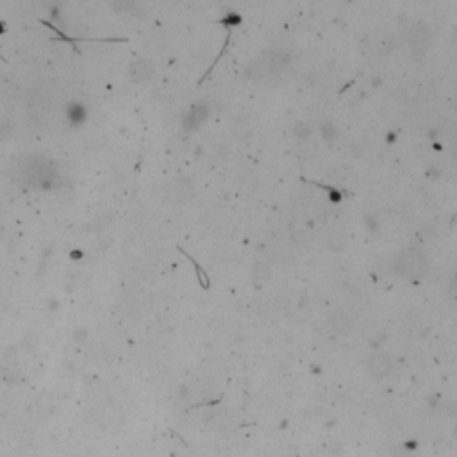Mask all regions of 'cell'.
<instances>
[{
    "instance_id": "obj_1",
    "label": "cell",
    "mask_w": 457,
    "mask_h": 457,
    "mask_svg": "<svg viewBox=\"0 0 457 457\" xmlns=\"http://www.w3.org/2000/svg\"><path fill=\"white\" fill-rule=\"evenodd\" d=\"M68 118L72 120V122H83L84 120V111H83V107L81 106H77V104H74V106H72V109L68 111Z\"/></svg>"
}]
</instances>
